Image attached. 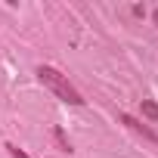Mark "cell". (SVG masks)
<instances>
[{
    "instance_id": "cell-5",
    "label": "cell",
    "mask_w": 158,
    "mask_h": 158,
    "mask_svg": "<svg viewBox=\"0 0 158 158\" xmlns=\"http://www.w3.org/2000/svg\"><path fill=\"white\" fill-rule=\"evenodd\" d=\"M6 152H10V155H13V158H28V155H25V152H22V149H19V146H13V143H10V146H6Z\"/></svg>"
},
{
    "instance_id": "cell-6",
    "label": "cell",
    "mask_w": 158,
    "mask_h": 158,
    "mask_svg": "<svg viewBox=\"0 0 158 158\" xmlns=\"http://www.w3.org/2000/svg\"><path fill=\"white\" fill-rule=\"evenodd\" d=\"M152 19H155V25H158V10H155V13H152Z\"/></svg>"
},
{
    "instance_id": "cell-3",
    "label": "cell",
    "mask_w": 158,
    "mask_h": 158,
    "mask_svg": "<svg viewBox=\"0 0 158 158\" xmlns=\"http://www.w3.org/2000/svg\"><path fill=\"white\" fill-rule=\"evenodd\" d=\"M139 106H143V118L146 121H158V102L155 99H143Z\"/></svg>"
},
{
    "instance_id": "cell-1",
    "label": "cell",
    "mask_w": 158,
    "mask_h": 158,
    "mask_svg": "<svg viewBox=\"0 0 158 158\" xmlns=\"http://www.w3.org/2000/svg\"><path fill=\"white\" fill-rule=\"evenodd\" d=\"M37 77H40V84H44V87H50L62 102H68V106H84V102H87L81 93H77V87L68 81L62 71H56L53 65H40V68H37Z\"/></svg>"
},
{
    "instance_id": "cell-2",
    "label": "cell",
    "mask_w": 158,
    "mask_h": 158,
    "mask_svg": "<svg viewBox=\"0 0 158 158\" xmlns=\"http://www.w3.org/2000/svg\"><path fill=\"white\" fill-rule=\"evenodd\" d=\"M118 121H121L124 127H130L133 133H139L143 139H149V143H158V133H155V130H152L149 124H143V121H136L133 115H124V112H121V115H118Z\"/></svg>"
},
{
    "instance_id": "cell-4",
    "label": "cell",
    "mask_w": 158,
    "mask_h": 158,
    "mask_svg": "<svg viewBox=\"0 0 158 158\" xmlns=\"http://www.w3.org/2000/svg\"><path fill=\"white\" fill-rule=\"evenodd\" d=\"M56 139H59V146H62V152H71V143L65 139V133H62V130H56Z\"/></svg>"
}]
</instances>
